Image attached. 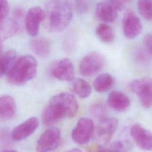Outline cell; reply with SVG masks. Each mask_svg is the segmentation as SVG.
Instances as JSON below:
<instances>
[{
  "mask_svg": "<svg viewBox=\"0 0 152 152\" xmlns=\"http://www.w3.org/2000/svg\"><path fill=\"white\" fill-rule=\"evenodd\" d=\"M78 110V104L74 95L61 93L50 98L42 113V119L45 125H52L64 118L74 117Z\"/></svg>",
  "mask_w": 152,
  "mask_h": 152,
  "instance_id": "obj_1",
  "label": "cell"
},
{
  "mask_svg": "<svg viewBox=\"0 0 152 152\" xmlns=\"http://www.w3.org/2000/svg\"><path fill=\"white\" fill-rule=\"evenodd\" d=\"M45 14L48 18L49 29L53 32H61L71 21L72 7L68 0H49Z\"/></svg>",
  "mask_w": 152,
  "mask_h": 152,
  "instance_id": "obj_2",
  "label": "cell"
},
{
  "mask_svg": "<svg viewBox=\"0 0 152 152\" xmlns=\"http://www.w3.org/2000/svg\"><path fill=\"white\" fill-rule=\"evenodd\" d=\"M36 59L29 55L20 56L14 62L7 73L8 82L14 86H22L31 80L37 72Z\"/></svg>",
  "mask_w": 152,
  "mask_h": 152,
  "instance_id": "obj_3",
  "label": "cell"
},
{
  "mask_svg": "<svg viewBox=\"0 0 152 152\" xmlns=\"http://www.w3.org/2000/svg\"><path fill=\"white\" fill-rule=\"evenodd\" d=\"M106 64L105 58L101 53L91 52L87 54L80 61L79 71L84 77H90L99 72Z\"/></svg>",
  "mask_w": 152,
  "mask_h": 152,
  "instance_id": "obj_4",
  "label": "cell"
},
{
  "mask_svg": "<svg viewBox=\"0 0 152 152\" xmlns=\"http://www.w3.org/2000/svg\"><path fill=\"white\" fill-rule=\"evenodd\" d=\"M130 90L140 99L141 104L145 108L152 106V78L145 77L135 79L129 83Z\"/></svg>",
  "mask_w": 152,
  "mask_h": 152,
  "instance_id": "obj_5",
  "label": "cell"
},
{
  "mask_svg": "<svg viewBox=\"0 0 152 152\" xmlns=\"http://www.w3.org/2000/svg\"><path fill=\"white\" fill-rule=\"evenodd\" d=\"M122 28L124 36L128 39H134L142 31V23L132 9H127L123 16Z\"/></svg>",
  "mask_w": 152,
  "mask_h": 152,
  "instance_id": "obj_6",
  "label": "cell"
},
{
  "mask_svg": "<svg viewBox=\"0 0 152 152\" xmlns=\"http://www.w3.org/2000/svg\"><path fill=\"white\" fill-rule=\"evenodd\" d=\"M61 135L60 130L52 127L45 130L37 140L36 150L37 152H48L55 150L60 144Z\"/></svg>",
  "mask_w": 152,
  "mask_h": 152,
  "instance_id": "obj_7",
  "label": "cell"
},
{
  "mask_svg": "<svg viewBox=\"0 0 152 152\" xmlns=\"http://www.w3.org/2000/svg\"><path fill=\"white\" fill-rule=\"evenodd\" d=\"M118 125L115 118H104L99 122L95 130L96 140L100 144H106L110 141Z\"/></svg>",
  "mask_w": 152,
  "mask_h": 152,
  "instance_id": "obj_8",
  "label": "cell"
},
{
  "mask_svg": "<svg viewBox=\"0 0 152 152\" xmlns=\"http://www.w3.org/2000/svg\"><path fill=\"white\" fill-rule=\"evenodd\" d=\"M94 131V128L92 120L88 118H81L72 131V139L77 144H86L92 137Z\"/></svg>",
  "mask_w": 152,
  "mask_h": 152,
  "instance_id": "obj_9",
  "label": "cell"
},
{
  "mask_svg": "<svg viewBox=\"0 0 152 152\" xmlns=\"http://www.w3.org/2000/svg\"><path fill=\"white\" fill-rule=\"evenodd\" d=\"M50 71L54 77L61 81H69L74 78V67L68 58H63L53 62Z\"/></svg>",
  "mask_w": 152,
  "mask_h": 152,
  "instance_id": "obj_10",
  "label": "cell"
},
{
  "mask_svg": "<svg viewBox=\"0 0 152 152\" xmlns=\"http://www.w3.org/2000/svg\"><path fill=\"white\" fill-rule=\"evenodd\" d=\"M46 18L45 12L40 7L30 8L26 15V27L28 33L35 37L39 32L40 25Z\"/></svg>",
  "mask_w": 152,
  "mask_h": 152,
  "instance_id": "obj_11",
  "label": "cell"
},
{
  "mask_svg": "<svg viewBox=\"0 0 152 152\" xmlns=\"http://www.w3.org/2000/svg\"><path fill=\"white\" fill-rule=\"evenodd\" d=\"M130 134L137 146L146 151H152V133L140 124L134 125Z\"/></svg>",
  "mask_w": 152,
  "mask_h": 152,
  "instance_id": "obj_12",
  "label": "cell"
},
{
  "mask_svg": "<svg viewBox=\"0 0 152 152\" xmlns=\"http://www.w3.org/2000/svg\"><path fill=\"white\" fill-rule=\"evenodd\" d=\"M118 12L116 8L108 0H104L97 4L95 15L99 20L103 23H112L118 19Z\"/></svg>",
  "mask_w": 152,
  "mask_h": 152,
  "instance_id": "obj_13",
  "label": "cell"
},
{
  "mask_svg": "<svg viewBox=\"0 0 152 152\" xmlns=\"http://www.w3.org/2000/svg\"><path fill=\"white\" fill-rule=\"evenodd\" d=\"M39 120L31 117L17 126L12 131V137L15 141H20L31 135L38 128Z\"/></svg>",
  "mask_w": 152,
  "mask_h": 152,
  "instance_id": "obj_14",
  "label": "cell"
},
{
  "mask_svg": "<svg viewBox=\"0 0 152 152\" xmlns=\"http://www.w3.org/2000/svg\"><path fill=\"white\" fill-rule=\"evenodd\" d=\"M107 103L109 106L118 112H123L126 110L130 106L129 97L122 91L113 90L108 95Z\"/></svg>",
  "mask_w": 152,
  "mask_h": 152,
  "instance_id": "obj_15",
  "label": "cell"
},
{
  "mask_svg": "<svg viewBox=\"0 0 152 152\" xmlns=\"http://www.w3.org/2000/svg\"><path fill=\"white\" fill-rule=\"evenodd\" d=\"M16 104L10 96H0V121L5 122L11 119L15 115Z\"/></svg>",
  "mask_w": 152,
  "mask_h": 152,
  "instance_id": "obj_16",
  "label": "cell"
},
{
  "mask_svg": "<svg viewBox=\"0 0 152 152\" xmlns=\"http://www.w3.org/2000/svg\"><path fill=\"white\" fill-rule=\"evenodd\" d=\"M31 50L40 58H46L50 53V43L46 38L40 37L33 39L30 42Z\"/></svg>",
  "mask_w": 152,
  "mask_h": 152,
  "instance_id": "obj_17",
  "label": "cell"
},
{
  "mask_svg": "<svg viewBox=\"0 0 152 152\" xmlns=\"http://www.w3.org/2000/svg\"><path fill=\"white\" fill-rule=\"evenodd\" d=\"M114 84L113 77L109 73L99 74L94 80L93 86L94 89L99 93H104L109 90Z\"/></svg>",
  "mask_w": 152,
  "mask_h": 152,
  "instance_id": "obj_18",
  "label": "cell"
},
{
  "mask_svg": "<svg viewBox=\"0 0 152 152\" xmlns=\"http://www.w3.org/2000/svg\"><path fill=\"white\" fill-rule=\"evenodd\" d=\"M72 81L71 89L80 98L84 99L90 95L91 93V87L87 81L82 78L73 79Z\"/></svg>",
  "mask_w": 152,
  "mask_h": 152,
  "instance_id": "obj_19",
  "label": "cell"
},
{
  "mask_svg": "<svg viewBox=\"0 0 152 152\" xmlns=\"http://www.w3.org/2000/svg\"><path fill=\"white\" fill-rule=\"evenodd\" d=\"M96 36L103 42L110 43L115 39V31L113 28L107 23H102L95 29Z\"/></svg>",
  "mask_w": 152,
  "mask_h": 152,
  "instance_id": "obj_20",
  "label": "cell"
},
{
  "mask_svg": "<svg viewBox=\"0 0 152 152\" xmlns=\"http://www.w3.org/2000/svg\"><path fill=\"white\" fill-rule=\"evenodd\" d=\"M16 52L9 50L4 53H0V78L7 74L15 61Z\"/></svg>",
  "mask_w": 152,
  "mask_h": 152,
  "instance_id": "obj_21",
  "label": "cell"
},
{
  "mask_svg": "<svg viewBox=\"0 0 152 152\" xmlns=\"http://www.w3.org/2000/svg\"><path fill=\"white\" fill-rule=\"evenodd\" d=\"M2 21L0 22V39L8 38L17 32L18 26L14 20L10 19Z\"/></svg>",
  "mask_w": 152,
  "mask_h": 152,
  "instance_id": "obj_22",
  "label": "cell"
},
{
  "mask_svg": "<svg viewBox=\"0 0 152 152\" xmlns=\"http://www.w3.org/2000/svg\"><path fill=\"white\" fill-rule=\"evenodd\" d=\"M137 7L144 18L147 21H152V0H138Z\"/></svg>",
  "mask_w": 152,
  "mask_h": 152,
  "instance_id": "obj_23",
  "label": "cell"
},
{
  "mask_svg": "<svg viewBox=\"0 0 152 152\" xmlns=\"http://www.w3.org/2000/svg\"><path fill=\"white\" fill-rule=\"evenodd\" d=\"M89 111L94 118L101 120L105 118L107 109L105 104L102 101L97 100L90 106Z\"/></svg>",
  "mask_w": 152,
  "mask_h": 152,
  "instance_id": "obj_24",
  "label": "cell"
},
{
  "mask_svg": "<svg viewBox=\"0 0 152 152\" xmlns=\"http://www.w3.org/2000/svg\"><path fill=\"white\" fill-rule=\"evenodd\" d=\"M151 55L145 48H139L134 53V59L139 64L145 65L151 61Z\"/></svg>",
  "mask_w": 152,
  "mask_h": 152,
  "instance_id": "obj_25",
  "label": "cell"
},
{
  "mask_svg": "<svg viewBox=\"0 0 152 152\" xmlns=\"http://www.w3.org/2000/svg\"><path fill=\"white\" fill-rule=\"evenodd\" d=\"M9 10L7 0H0V22L7 17L9 12Z\"/></svg>",
  "mask_w": 152,
  "mask_h": 152,
  "instance_id": "obj_26",
  "label": "cell"
},
{
  "mask_svg": "<svg viewBox=\"0 0 152 152\" xmlns=\"http://www.w3.org/2000/svg\"><path fill=\"white\" fill-rule=\"evenodd\" d=\"M119 12L124 10L126 5L131 2L132 0H108Z\"/></svg>",
  "mask_w": 152,
  "mask_h": 152,
  "instance_id": "obj_27",
  "label": "cell"
},
{
  "mask_svg": "<svg viewBox=\"0 0 152 152\" xmlns=\"http://www.w3.org/2000/svg\"><path fill=\"white\" fill-rule=\"evenodd\" d=\"M144 48L152 55V33L147 34L143 39Z\"/></svg>",
  "mask_w": 152,
  "mask_h": 152,
  "instance_id": "obj_28",
  "label": "cell"
},
{
  "mask_svg": "<svg viewBox=\"0 0 152 152\" xmlns=\"http://www.w3.org/2000/svg\"><path fill=\"white\" fill-rule=\"evenodd\" d=\"M76 7H77L78 10H79L81 11L82 12H84V10H86L87 9V4L85 2L81 1V0H77Z\"/></svg>",
  "mask_w": 152,
  "mask_h": 152,
  "instance_id": "obj_29",
  "label": "cell"
},
{
  "mask_svg": "<svg viewBox=\"0 0 152 152\" xmlns=\"http://www.w3.org/2000/svg\"><path fill=\"white\" fill-rule=\"evenodd\" d=\"M96 152H120L113 146L110 145L109 147L106 148H100L97 150Z\"/></svg>",
  "mask_w": 152,
  "mask_h": 152,
  "instance_id": "obj_30",
  "label": "cell"
},
{
  "mask_svg": "<svg viewBox=\"0 0 152 152\" xmlns=\"http://www.w3.org/2000/svg\"><path fill=\"white\" fill-rule=\"evenodd\" d=\"M66 152H82L81 150H80V149L78 148H72L69 150H68L66 151Z\"/></svg>",
  "mask_w": 152,
  "mask_h": 152,
  "instance_id": "obj_31",
  "label": "cell"
},
{
  "mask_svg": "<svg viewBox=\"0 0 152 152\" xmlns=\"http://www.w3.org/2000/svg\"><path fill=\"white\" fill-rule=\"evenodd\" d=\"M2 152H17V151L14 150H5Z\"/></svg>",
  "mask_w": 152,
  "mask_h": 152,
  "instance_id": "obj_32",
  "label": "cell"
},
{
  "mask_svg": "<svg viewBox=\"0 0 152 152\" xmlns=\"http://www.w3.org/2000/svg\"><path fill=\"white\" fill-rule=\"evenodd\" d=\"M2 50V45L1 42V40H0V53H1Z\"/></svg>",
  "mask_w": 152,
  "mask_h": 152,
  "instance_id": "obj_33",
  "label": "cell"
}]
</instances>
